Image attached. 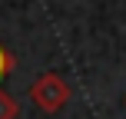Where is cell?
I'll use <instances>...</instances> for the list:
<instances>
[{
    "label": "cell",
    "mask_w": 126,
    "mask_h": 119,
    "mask_svg": "<svg viewBox=\"0 0 126 119\" xmlns=\"http://www.w3.org/2000/svg\"><path fill=\"white\" fill-rule=\"evenodd\" d=\"M66 96H70V89H66V83L60 79V76H53V73H47L43 79L33 86V99L40 103L43 109H60L63 103H66Z\"/></svg>",
    "instance_id": "cell-1"
},
{
    "label": "cell",
    "mask_w": 126,
    "mask_h": 119,
    "mask_svg": "<svg viewBox=\"0 0 126 119\" xmlns=\"http://www.w3.org/2000/svg\"><path fill=\"white\" fill-rule=\"evenodd\" d=\"M10 69H13V56L3 50V46H0V83L7 79V73H10ZM7 103H13L10 96H7V99H0V106H7Z\"/></svg>",
    "instance_id": "cell-2"
}]
</instances>
